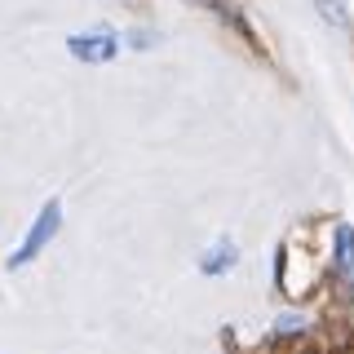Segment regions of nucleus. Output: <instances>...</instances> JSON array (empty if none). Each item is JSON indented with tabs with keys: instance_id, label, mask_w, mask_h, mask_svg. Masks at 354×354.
<instances>
[{
	"instance_id": "7ed1b4c3",
	"label": "nucleus",
	"mask_w": 354,
	"mask_h": 354,
	"mask_svg": "<svg viewBox=\"0 0 354 354\" xmlns=\"http://www.w3.org/2000/svg\"><path fill=\"white\" fill-rule=\"evenodd\" d=\"M337 274L354 279V226H337Z\"/></svg>"
},
{
	"instance_id": "39448f33",
	"label": "nucleus",
	"mask_w": 354,
	"mask_h": 354,
	"mask_svg": "<svg viewBox=\"0 0 354 354\" xmlns=\"http://www.w3.org/2000/svg\"><path fill=\"white\" fill-rule=\"evenodd\" d=\"M315 5L324 9V14L337 22V27H346V22H350V18H346V9H341V0H315Z\"/></svg>"
},
{
	"instance_id": "f03ea898",
	"label": "nucleus",
	"mask_w": 354,
	"mask_h": 354,
	"mask_svg": "<svg viewBox=\"0 0 354 354\" xmlns=\"http://www.w3.org/2000/svg\"><path fill=\"white\" fill-rule=\"evenodd\" d=\"M115 49H120L115 31H84V36L66 40V53L80 58V62H111V58H115Z\"/></svg>"
},
{
	"instance_id": "f257e3e1",
	"label": "nucleus",
	"mask_w": 354,
	"mask_h": 354,
	"mask_svg": "<svg viewBox=\"0 0 354 354\" xmlns=\"http://www.w3.org/2000/svg\"><path fill=\"white\" fill-rule=\"evenodd\" d=\"M58 226H62V204H58V199H49V204L36 213V221H31V230H27V239H22V248L9 257V270H22V266H27V261L44 248V243L58 235Z\"/></svg>"
},
{
	"instance_id": "20e7f679",
	"label": "nucleus",
	"mask_w": 354,
	"mask_h": 354,
	"mask_svg": "<svg viewBox=\"0 0 354 354\" xmlns=\"http://www.w3.org/2000/svg\"><path fill=\"white\" fill-rule=\"evenodd\" d=\"M230 266H235V243L221 239V243H217V252H204L199 270H204V274H221V270H230Z\"/></svg>"
}]
</instances>
